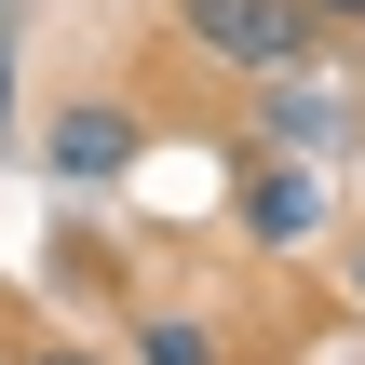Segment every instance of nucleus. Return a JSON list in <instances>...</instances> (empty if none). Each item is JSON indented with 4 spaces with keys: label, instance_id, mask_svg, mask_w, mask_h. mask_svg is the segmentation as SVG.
I'll return each instance as SVG.
<instances>
[{
    "label": "nucleus",
    "instance_id": "9",
    "mask_svg": "<svg viewBox=\"0 0 365 365\" xmlns=\"http://www.w3.org/2000/svg\"><path fill=\"white\" fill-rule=\"evenodd\" d=\"M0 365H14V352H0Z\"/></svg>",
    "mask_w": 365,
    "mask_h": 365
},
{
    "label": "nucleus",
    "instance_id": "2",
    "mask_svg": "<svg viewBox=\"0 0 365 365\" xmlns=\"http://www.w3.org/2000/svg\"><path fill=\"white\" fill-rule=\"evenodd\" d=\"M149 163V122L135 108H108V95H68V108H41V176H68V190H108V176H135Z\"/></svg>",
    "mask_w": 365,
    "mask_h": 365
},
{
    "label": "nucleus",
    "instance_id": "5",
    "mask_svg": "<svg viewBox=\"0 0 365 365\" xmlns=\"http://www.w3.org/2000/svg\"><path fill=\"white\" fill-rule=\"evenodd\" d=\"M14 365H108V352H95V339H27Z\"/></svg>",
    "mask_w": 365,
    "mask_h": 365
},
{
    "label": "nucleus",
    "instance_id": "1",
    "mask_svg": "<svg viewBox=\"0 0 365 365\" xmlns=\"http://www.w3.org/2000/svg\"><path fill=\"white\" fill-rule=\"evenodd\" d=\"M163 14H176V41H190L203 68H230V81H312V68L339 54L312 0H163Z\"/></svg>",
    "mask_w": 365,
    "mask_h": 365
},
{
    "label": "nucleus",
    "instance_id": "8",
    "mask_svg": "<svg viewBox=\"0 0 365 365\" xmlns=\"http://www.w3.org/2000/svg\"><path fill=\"white\" fill-rule=\"evenodd\" d=\"M352 298H365V230H352Z\"/></svg>",
    "mask_w": 365,
    "mask_h": 365
},
{
    "label": "nucleus",
    "instance_id": "4",
    "mask_svg": "<svg viewBox=\"0 0 365 365\" xmlns=\"http://www.w3.org/2000/svg\"><path fill=\"white\" fill-rule=\"evenodd\" d=\"M122 365H230V339H217L203 312H149V298H135V339H122Z\"/></svg>",
    "mask_w": 365,
    "mask_h": 365
},
{
    "label": "nucleus",
    "instance_id": "3",
    "mask_svg": "<svg viewBox=\"0 0 365 365\" xmlns=\"http://www.w3.org/2000/svg\"><path fill=\"white\" fill-rule=\"evenodd\" d=\"M230 230H244L257 257H298V244L325 230V176H312V163H244V176H230Z\"/></svg>",
    "mask_w": 365,
    "mask_h": 365
},
{
    "label": "nucleus",
    "instance_id": "7",
    "mask_svg": "<svg viewBox=\"0 0 365 365\" xmlns=\"http://www.w3.org/2000/svg\"><path fill=\"white\" fill-rule=\"evenodd\" d=\"M14 68H27V54H14V41H0V135H14Z\"/></svg>",
    "mask_w": 365,
    "mask_h": 365
},
{
    "label": "nucleus",
    "instance_id": "6",
    "mask_svg": "<svg viewBox=\"0 0 365 365\" xmlns=\"http://www.w3.org/2000/svg\"><path fill=\"white\" fill-rule=\"evenodd\" d=\"M325 14V41H365V0H312Z\"/></svg>",
    "mask_w": 365,
    "mask_h": 365
}]
</instances>
